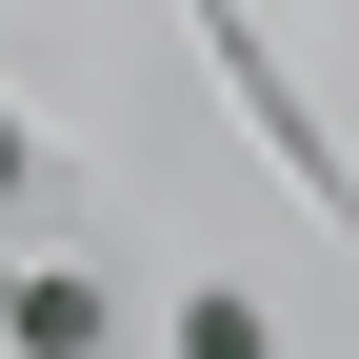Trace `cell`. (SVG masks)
Here are the masks:
<instances>
[{"mask_svg":"<svg viewBox=\"0 0 359 359\" xmlns=\"http://www.w3.org/2000/svg\"><path fill=\"white\" fill-rule=\"evenodd\" d=\"M180 359H259V299H200V320H180Z\"/></svg>","mask_w":359,"mask_h":359,"instance_id":"6da1fadb","label":"cell"}]
</instances>
